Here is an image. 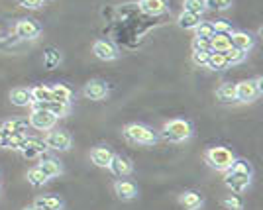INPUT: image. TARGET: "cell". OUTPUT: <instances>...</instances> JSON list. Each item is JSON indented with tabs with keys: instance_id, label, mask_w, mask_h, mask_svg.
<instances>
[{
	"instance_id": "1",
	"label": "cell",
	"mask_w": 263,
	"mask_h": 210,
	"mask_svg": "<svg viewBox=\"0 0 263 210\" xmlns=\"http://www.w3.org/2000/svg\"><path fill=\"white\" fill-rule=\"evenodd\" d=\"M250 183H252V167H250V163L243 161V159H236L234 165L224 175V185L230 188L232 193L240 195V193H243L246 188L250 187Z\"/></svg>"
},
{
	"instance_id": "2",
	"label": "cell",
	"mask_w": 263,
	"mask_h": 210,
	"mask_svg": "<svg viewBox=\"0 0 263 210\" xmlns=\"http://www.w3.org/2000/svg\"><path fill=\"white\" fill-rule=\"evenodd\" d=\"M161 136L167 142H175V144H181V142H186L191 136H193V126L189 120H183V118H175V120H169L163 126L161 130Z\"/></svg>"
},
{
	"instance_id": "3",
	"label": "cell",
	"mask_w": 263,
	"mask_h": 210,
	"mask_svg": "<svg viewBox=\"0 0 263 210\" xmlns=\"http://www.w3.org/2000/svg\"><path fill=\"white\" fill-rule=\"evenodd\" d=\"M204 161H206L209 167H212V169L226 173V171L234 165L236 157H234V154H232L228 147L216 145V147H209V149L204 151Z\"/></svg>"
},
{
	"instance_id": "4",
	"label": "cell",
	"mask_w": 263,
	"mask_h": 210,
	"mask_svg": "<svg viewBox=\"0 0 263 210\" xmlns=\"http://www.w3.org/2000/svg\"><path fill=\"white\" fill-rule=\"evenodd\" d=\"M124 138L132 142V144H140V145H154L157 142V136L152 128H147V126H143V124H138V122H134V124H128L126 128H124Z\"/></svg>"
},
{
	"instance_id": "5",
	"label": "cell",
	"mask_w": 263,
	"mask_h": 210,
	"mask_svg": "<svg viewBox=\"0 0 263 210\" xmlns=\"http://www.w3.org/2000/svg\"><path fill=\"white\" fill-rule=\"evenodd\" d=\"M47 149H53V151H69L71 145H73V140H71V133L67 130H49L44 138Z\"/></svg>"
},
{
	"instance_id": "6",
	"label": "cell",
	"mask_w": 263,
	"mask_h": 210,
	"mask_svg": "<svg viewBox=\"0 0 263 210\" xmlns=\"http://www.w3.org/2000/svg\"><path fill=\"white\" fill-rule=\"evenodd\" d=\"M261 77H257L255 81H241L236 85V100L238 102H252L253 99L259 97L261 92Z\"/></svg>"
},
{
	"instance_id": "7",
	"label": "cell",
	"mask_w": 263,
	"mask_h": 210,
	"mask_svg": "<svg viewBox=\"0 0 263 210\" xmlns=\"http://www.w3.org/2000/svg\"><path fill=\"white\" fill-rule=\"evenodd\" d=\"M55 122H57V118L51 116L47 110H32L30 118H28V124L32 126L33 130H37V132H49V130H53Z\"/></svg>"
},
{
	"instance_id": "8",
	"label": "cell",
	"mask_w": 263,
	"mask_h": 210,
	"mask_svg": "<svg viewBox=\"0 0 263 210\" xmlns=\"http://www.w3.org/2000/svg\"><path fill=\"white\" fill-rule=\"evenodd\" d=\"M14 33L20 40H37L40 33H42V26L35 22V20L22 18V20H18L16 26H14Z\"/></svg>"
},
{
	"instance_id": "9",
	"label": "cell",
	"mask_w": 263,
	"mask_h": 210,
	"mask_svg": "<svg viewBox=\"0 0 263 210\" xmlns=\"http://www.w3.org/2000/svg\"><path fill=\"white\" fill-rule=\"evenodd\" d=\"M18 151H20L26 159H35V157H42V155L47 151V145H45L44 140H35V138H28V136H26Z\"/></svg>"
},
{
	"instance_id": "10",
	"label": "cell",
	"mask_w": 263,
	"mask_h": 210,
	"mask_svg": "<svg viewBox=\"0 0 263 210\" xmlns=\"http://www.w3.org/2000/svg\"><path fill=\"white\" fill-rule=\"evenodd\" d=\"M108 85L106 81H100V79H95V81H88L83 89V94L87 97L88 100H104L108 97Z\"/></svg>"
},
{
	"instance_id": "11",
	"label": "cell",
	"mask_w": 263,
	"mask_h": 210,
	"mask_svg": "<svg viewBox=\"0 0 263 210\" xmlns=\"http://www.w3.org/2000/svg\"><path fill=\"white\" fill-rule=\"evenodd\" d=\"M92 53L99 57L100 61H114L118 57L116 47L110 44V42H106V40H97L92 44Z\"/></svg>"
},
{
	"instance_id": "12",
	"label": "cell",
	"mask_w": 263,
	"mask_h": 210,
	"mask_svg": "<svg viewBox=\"0 0 263 210\" xmlns=\"http://www.w3.org/2000/svg\"><path fill=\"white\" fill-rule=\"evenodd\" d=\"M230 42H232V47H236V49H240L243 53H248V51H252L253 45H255V37L248 32H232Z\"/></svg>"
},
{
	"instance_id": "13",
	"label": "cell",
	"mask_w": 263,
	"mask_h": 210,
	"mask_svg": "<svg viewBox=\"0 0 263 210\" xmlns=\"http://www.w3.org/2000/svg\"><path fill=\"white\" fill-rule=\"evenodd\" d=\"M37 167H40L45 175H47V179L59 177V175L63 173V165H61V161H59V159H55V157H45V155H42L40 165Z\"/></svg>"
},
{
	"instance_id": "14",
	"label": "cell",
	"mask_w": 263,
	"mask_h": 210,
	"mask_svg": "<svg viewBox=\"0 0 263 210\" xmlns=\"http://www.w3.org/2000/svg\"><path fill=\"white\" fill-rule=\"evenodd\" d=\"M33 206L37 210H63V200L55 195H40L33 200Z\"/></svg>"
},
{
	"instance_id": "15",
	"label": "cell",
	"mask_w": 263,
	"mask_h": 210,
	"mask_svg": "<svg viewBox=\"0 0 263 210\" xmlns=\"http://www.w3.org/2000/svg\"><path fill=\"white\" fill-rule=\"evenodd\" d=\"M108 169L116 175V177H128L132 173V163L130 159H126L124 155H114L112 157V161H110Z\"/></svg>"
},
{
	"instance_id": "16",
	"label": "cell",
	"mask_w": 263,
	"mask_h": 210,
	"mask_svg": "<svg viewBox=\"0 0 263 210\" xmlns=\"http://www.w3.org/2000/svg\"><path fill=\"white\" fill-rule=\"evenodd\" d=\"M114 190H116V197L120 200H134L138 197V187L132 181H124V179L114 183Z\"/></svg>"
},
{
	"instance_id": "17",
	"label": "cell",
	"mask_w": 263,
	"mask_h": 210,
	"mask_svg": "<svg viewBox=\"0 0 263 210\" xmlns=\"http://www.w3.org/2000/svg\"><path fill=\"white\" fill-rule=\"evenodd\" d=\"M112 157H114V154L110 151V147H104V145H99V147L90 149V161L97 167H102V169H106L110 165Z\"/></svg>"
},
{
	"instance_id": "18",
	"label": "cell",
	"mask_w": 263,
	"mask_h": 210,
	"mask_svg": "<svg viewBox=\"0 0 263 210\" xmlns=\"http://www.w3.org/2000/svg\"><path fill=\"white\" fill-rule=\"evenodd\" d=\"M138 6H140V10H142L143 14H147V16H161V14L167 12L165 0H140Z\"/></svg>"
},
{
	"instance_id": "19",
	"label": "cell",
	"mask_w": 263,
	"mask_h": 210,
	"mask_svg": "<svg viewBox=\"0 0 263 210\" xmlns=\"http://www.w3.org/2000/svg\"><path fill=\"white\" fill-rule=\"evenodd\" d=\"M232 47L230 33H214L210 37V51L212 53H226Z\"/></svg>"
},
{
	"instance_id": "20",
	"label": "cell",
	"mask_w": 263,
	"mask_h": 210,
	"mask_svg": "<svg viewBox=\"0 0 263 210\" xmlns=\"http://www.w3.org/2000/svg\"><path fill=\"white\" fill-rule=\"evenodd\" d=\"M179 202H181L186 210H198L204 204V200H202V197L198 195L197 190H185V193L179 197Z\"/></svg>"
},
{
	"instance_id": "21",
	"label": "cell",
	"mask_w": 263,
	"mask_h": 210,
	"mask_svg": "<svg viewBox=\"0 0 263 210\" xmlns=\"http://www.w3.org/2000/svg\"><path fill=\"white\" fill-rule=\"evenodd\" d=\"M10 100L14 106H30L32 104V94H30V89H26V87H18V89H14L10 92Z\"/></svg>"
},
{
	"instance_id": "22",
	"label": "cell",
	"mask_w": 263,
	"mask_h": 210,
	"mask_svg": "<svg viewBox=\"0 0 263 210\" xmlns=\"http://www.w3.org/2000/svg\"><path fill=\"white\" fill-rule=\"evenodd\" d=\"M202 22V16H198V14H191V12H181L179 14V18H177V24H179V28H183V30H195L198 24Z\"/></svg>"
},
{
	"instance_id": "23",
	"label": "cell",
	"mask_w": 263,
	"mask_h": 210,
	"mask_svg": "<svg viewBox=\"0 0 263 210\" xmlns=\"http://www.w3.org/2000/svg\"><path fill=\"white\" fill-rule=\"evenodd\" d=\"M28 128H30L28 120H8L0 126V130L4 133H20V136H26Z\"/></svg>"
},
{
	"instance_id": "24",
	"label": "cell",
	"mask_w": 263,
	"mask_h": 210,
	"mask_svg": "<svg viewBox=\"0 0 263 210\" xmlns=\"http://www.w3.org/2000/svg\"><path fill=\"white\" fill-rule=\"evenodd\" d=\"M216 99L224 104L234 102L236 100V85L234 83H222L218 89H216Z\"/></svg>"
},
{
	"instance_id": "25",
	"label": "cell",
	"mask_w": 263,
	"mask_h": 210,
	"mask_svg": "<svg viewBox=\"0 0 263 210\" xmlns=\"http://www.w3.org/2000/svg\"><path fill=\"white\" fill-rule=\"evenodd\" d=\"M51 90V100H57V102H65L69 104L71 102V97H73V90L65 87V85H61V83H57L53 87H49Z\"/></svg>"
},
{
	"instance_id": "26",
	"label": "cell",
	"mask_w": 263,
	"mask_h": 210,
	"mask_svg": "<svg viewBox=\"0 0 263 210\" xmlns=\"http://www.w3.org/2000/svg\"><path fill=\"white\" fill-rule=\"evenodd\" d=\"M26 179H28V183H30L32 187H44L45 183L49 181V179H47V175H45L44 171H42V169H40L37 165L32 167V169L28 171V175H26Z\"/></svg>"
},
{
	"instance_id": "27",
	"label": "cell",
	"mask_w": 263,
	"mask_h": 210,
	"mask_svg": "<svg viewBox=\"0 0 263 210\" xmlns=\"http://www.w3.org/2000/svg\"><path fill=\"white\" fill-rule=\"evenodd\" d=\"M30 94H32V102H49L51 100V90L44 85H37V87L30 89Z\"/></svg>"
},
{
	"instance_id": "28",
	"label": "cell",
	"mask_w": 263,
	"mask_h": 210,
	"mask_svg": "<svg viewBox=\"0 0 263 210\" xmlns=\"http://www.w3.org/2000/svg\"><path fill=\"white\" fill-rule=\"evenodd\" d=\"M206 67H209L210 71H224V69L228 67L226 59H224V53H212V51H210Z\"/></svg>"
},
{
	"instance_id": "29",
	"label": "cell",
	"mask_w": 263,
	"mask_h": 210,
	"mask_svg": "<svg viewBox=\"0 0 263 210\" xmlns=\"http://www.w3.org/2000/svg\"><path fill=\"white\" fill-rule=\"evenodd\" d=\"M44 63L47 69H53L61 63V53H59V49H55V47H47L44 53Z\"/></svg>"
},
{
	"instance_id": "30",
	"label": "cell",
	"mask_w": 263,
	"mask_h": 210,
	"mask_svg": "<svg viewBox=\"0 0 263 210\" xmlns=\"http://www.w3.org/2000/svg\"><path fill=\"white\" fill-rule=\"evenodd\" d=\"M224 59H226L228 65H238V63H241V61L246 59V53L240 51V49H236V47H230V49L224 53Z\"/></svg>"
},
{
	"instance_id": "31",
	"label": "cell",
	"mask_w": 263,
	"mask_h": 210,
	"mask_svg": "<svg viewBox=\"0 0 263 210\" xmlns=\"http://www.w3.org/2000/svg\"><path fill=\"white\" fill-rule=\"evenodd\" d=\"M183 10L191 12V14H198V16H202V12L206 10V8H204V0H185Z\"/></svg>"
},
{
	"instance_id": "32",
	"label": "cell",
	"mask_w": 263,
	"mask_h": 210,
	"mask_svg": "<svg viewBox=\"0 0 263 210\" xmlns=\"http://www.w3.org/2000/svg\"><path fill=\"white\" fill-rule=\"evenodd\" d=\"M234 0H204V8H210V10L216 12H224L232 6Z\"/></svg>"
},
{
	"instance_id": "33",
	"label": "cell",
	"mask_w": 263,
	"mask_h": 210,
	"mask_svg": "<svg viewBox=\"0 0 263 210\" xmlns=\"http://www.w3.org/2000/svg\"><path fill=\"white\" fill-rule=\"evenodd\" d=\"M197 32V37H204V40H210L214 35V28H212V22H200L195 28Z\"/></svg>"
},
{
	"instance_id": "34",
	"label": "cell",
	"mask_w": 263,
	"mask_h": 210,
	"mask_svg": "<svg viewBox=\"0 0 263 210\" xmlns=\"http://www.w3.org/2000/svg\"><path fill=\"white\" fill-rule=\"evenodd\" d=\"M224 206L228 210H241L243 208V202H241V199L238 195H230V197L224 199Z\"/></svg>"
},
{
	"instance_id": "35",
	"label": "cell",
	"mask_w": 263,
	"mask_h": 210,
	"mask_svg": "<svg viewBox=\"0 0 263 210\" xmlns=\"http://www.w3.org/2000/svg\"><path fill=\"white\" fill-rule=\"evenodd\" d=\"M210 51H193V63L197 67H206Z\"/></svg>"
},
{
	"instance_id": "36",
	"label": "cell",
	"mask_w": 263,
	"mask_h": 210,
	"mask_svg": "<svg viewBox=\"0 0 263 210\" xmlns=\"http://www.w3.org/2000/svg\"><path fill=\"white\" fill-rule=\"evenodd\" d=\"M212 28H214V33H232V26L228 20H216L212 22Z\"/></svg>"
},
{
	"instance_id": "37",
	"label": "cell",
	"mask_w": 263,
	"mask_h": 210,
	"mask_svg": "<svg viewBox=\"0 0 263 210\" xmlns=\"http://www.w3.org/2000/svg\"><path fill=\"white\" fill-rule=\"evenodd\" d=\"M193 51H210V40L195 37L193 40Z\"/></svg>"
},
{
	"instance_id": "38",
	"label": "cell",
	"mask_w": 263,
	"mask_h": 210,
	"mask_svg": "<svg viewBox=\"0 0 263 210\" xmlns=\"http://www.w3.org/2000/svg\"><path fill=\"white\" fill-rule=\"evenodd\" d=\"M16 2H18L22 8H28V10H37V8L44 4L42 0H16Z\"/></svg>"
},
{
	"instance_id": "39",
	"label": "cell",
	"mask_w": 263,
	"mask_h": 210,
	"mask_svg": "<svg viewBox=\"0 0 263 210\" xmlns=\"http://www.w3.org/2000/svg\"><path fill=\"white\" fill-rule=\"evenodd\" d=\"M4 136H6V133L2 132V130H0V144H2V140H4Z\"/></svg>"
},
{
	"instance_id": "40",
	"label": "cell",
	"mask_w": 263,
	"mask_h": 210,
	"mask_svg": "<svg viewBox=\"0 0 263 210\" xmlns=\"http://www.w3.org/2000/svg\"><path fill=\"white\" fill-rule=\"evenodd\" d=\"M24 210H37L35 206H28V208H24Z\"/></svg>"
},
{
	"instance_id": "41",
	"label": "cell",
	"mask_w": 263,
	"mask_h": 210,
	"mask_svg": "<svg viewBox=\"0 0 263 210\" xmlns=\"http://www.w3.org/2000/svg\"><path fill=\"white\" fill-rule=\"evenodd\" d=\"M42 2H47V0H42Z\"/></svg>"
}]
</instances>
